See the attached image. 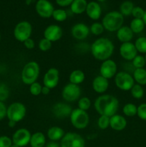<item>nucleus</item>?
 Returning a JSON list of instances; mask_svg holds the SVG:
<instances>
[{
	"label": "nucleus",
	"instance_id": "obj_46",
	"mask_svg": "<svg viewBox=\"0 0 146 147\" xmlns=\"http://www.w3.org/2000/svg\"><path fill=\"white\" fill-rule=\"evenodd\" d=\"M74 0H56V3L58 4L60 7H67L69 5H71L72 1Z\"/></svg>",
	"mask_w": 146,
	"mask_h": 147
},
{
	"label": "nucleus",
	"instance_id": "obj_51",
	"mask_svg": "<svg viewBox=\"0 0 146 147\" xmlns=\"http://www.w3.org/2000/svg\"><path fill=\"white\" fill-rule=\"evenodd\" d=\"M31 1H32V0H26V4H27V5H29L31 3Z\"/></svg>",
	"mask_w": 146,
	"mask_h": 147
},
{
	"label": "nucleus",
	"instance_id": "obj_42",
	"mask_svg": "<svg viewBox=\"0 0 146 147\" xmlns=\"http://www.w3.org/2000/svg\"><path fill=\"white\" fill-rule=\"evenodd\" d=\"M145 14V10L140 7H135L133 8L132 14L135 19H143Z\"/></svg>",
	"mask_w": 146,
	"mask_h": 147
},
{
	"label": "nucleus",
	"instance_id": "obj_37",
	"mask_svg": "<svg viewBox=\"0 0 146 147\" xmlns=\"http://www.w3.org/2000/svg\"><path fill=\"white\" fill-rule=\"evenodd\" d=\"M9 88L4 83H0V101L4 102L9 96Z\"/></svg>",
	"mask_w": 146,
	"mask_h": 147
},
{
	"label": "nucleus",
	"instance_id": "obj_30",
	"mask_svg": "<svg viewBox=\"0 0 146 147\" xmlns=\"http://www.w3.org/2000/svg\"><path fill=\"white\" fill-rule=\"evenodd\" d=\"M137 106L133 103H126L123 108V113L125 116H128V117H133V116L137 115Z\"/></svg>",
	"mask_w": 146,
	"mask_h": 147
},
{
	"label": "nucleus",
	"instance_id": "obj_17",
	"mask_svg": "<svg viewBox=\"0 0 146 147\" xmlns=\"http://www.w3.org/2000/svg\"><path fill=\"white\" fill-rule=\"evenodd\" d=\"M120 54L125 60L132 61L137 55V51L134 43L128 42L122 43L120 47Z\"/></svg>",
	"mask_w": 146,
	"mask_h": 147
},
{
	"label": "nucleus",
	"instance_id": "obj_15",
	"mask_svg": "<svg viewBox=\"0 0 146 147\" xmlns=\"http://www.w3.org/2000/svg\"><path fill=\"white\" fill-rule=\"evenodd\" d=\"M73 109L71 106L67 103L58 102L53 105L52 108V113L57 119H63L70 117Z\"/></svg>",
	"mask_w": 146,
	"mask_h": 147
},
{
	"label": "nucleus",
	"instance_id": "obj_6",
	"mask_svg": "<svg viewBox=\"0 0 146 147\" xmlns=\"http://www.w3.org/2000/svg\"><path fill=\"white\" fill-rule=\"evenodd\" d=\"M27 113L26 106L20 102H14L9 106L7 110V117L9 121L19 122L24 119Z\"/></svg>",
	"mask_w": 146,
	"mask_h": 147
},
{
	"label": "nucleus",
	"instance_id": "obj_22",
	"mask_svg": "<svg viewBox=\"0 0 146 147\" xmlns=\"http://www.w3.org/2000/svg\"><path fill=\"white\" fill-rule=\"evenodd\" d=\"M133 36H134V33L128 26H123L116 32V37L117 40L122 43L131 42Z\"/></svg>",
	"mask_w": 146,
	"mask_h": 147
},
{
	"label": "nucleus",
	"instance_id": "obj_48",
	"mask_svg": "<svg viewBox=\"0 0 146 147\" xmlns=\"http://www.w3.org/2000/svg\"><path fill=\"white\" fill-rule=\"evenodd\" d=\"M50 90L51 89H50L49 88L46 87V86H42V94L44 95V96H46V95H48L49 93H50Z\"/></svg>",
	"mask_w": 146,
	"mask_h": 147
},
{
	"label": "nucleus",
	"instance_id": "obj_47",
	"mask_svg": "<svg viewBox=\"0 0 146 147\" xmlns=\"http://www.w3.org/2000/svg\"><path fill=\"white\" fill-rule=\"evenodd\" d=\"M44 147H60V144L59 143H57V142H52V141H50V142L46 144Z\"/></svg>",
	"mask_w": 146,
	"mask_h": 147
},
{
	"label": "nucleus",
	"instance_id": "obj_18",
	"mask_svg": "<svg viewBox=\"0 0 146 147\" xmlns=\"http://www.w3.org/2000/svg\"><path fill=\"white\" fill-rule=\"evenodd\" d=\"M90 27L84 23H77L71 29V34L75 40H83L90 34Z\"/></svg>",
	"mask_w": 146,
	"mask_h": 147
},
{
	"label": "nucleus",
	"instance_id": "obj_9",
	"mask_svg": "<svg viewBox=\"0 0 146 147\" xmlns=\"http://www.w3.org/2000/svg\"><path fill=\"white\" fill-rule=\"evenodd\" d=\"M60 147H85V141L79 134L68 132L61 139Z\"/></svg>",
	"mask_w": 146,
	"mask_h": 147
},
{
	"label": "nucleus",
	"instance_id": "obj_24",
	"mask_svg": "<svg viewBox=\"0 0 146 147\" xmlns=\"http://www.w3.org/2000/svg\"><path fill=\"white\" fill-rule=\"evenodd\" d=\"M29 144L31 147H44L46 145L45 135L42 132H35L31 134Z\"/></svg>",
	"mask_w": 146,
	"mask_h": 147
},
{
	"label": "nucleus",
	"instance_id": "obj_50",
	"mask_svg": "<svg viewBox=\"0 0 146 147\" xmlns=\"http://www.w3.org/2000/svg\"><path fill=\"white\" fill-rule=\"evenodd\" d=\"M142 20H143V22H144L145 23V25L146 26V10H145V14H144V16H143V19Z\"/></svg>",
	"mask_w": 146,
	"mask_h": 147
},
{
	"label": "nucleus",
	"instance_id": "obj_16",
	"mask_svg": "<svg viewBox=\"0 0 146 147\" xmlns=\"http://www.w3.org/2000/svg\"><path fill=\"white\" fill-rule=\"evenodd\" d=\"M63 35V30L60 26L57 24H50L46 27L44 31V37L50 40L52 42H54L62 38Z\"/></svg>",
	"mask_w": 146,
	"mask_h": 147
},
{
	"label": "nucleus",
	"instance_id": "obj_14",
	"mask_svg": "<svg viewBox=\"0 0 146 147\" xmlns=\"http://www.w3.org/2000/svg\"><path fill=\"white\" fill-rule=\"evenodd\" d=\"M60 72L55 67H51L44 74L43 78V84L50 89H53L59 83Z\"/></svg>",
	"mask_w": 146,
	"mask_h": 147
},
{
	"label": "nucleus",
	"instance_id": "obj_33",
	"mask_svg": "<svg viewBox=\"0 0 146 147\" xmlns=\"http://www.w3.org/2000/svg\"><path fill=\"white\" fill-rule=\"evenodd\" d=\"M52 17L57 22H64L67 18V13L62 9H57L54 10Z\"/></svg>",
	"mask_w": 146,
	"mask_h": 147
},
{
	"label": "nucleus",
	"instance_id": "obj_4",
	"mask_svg": "<svg viewBox=\"0 0 146 147\" xmlns=\"http://www.w3.org/2000/svg\"><path fill=\"white\" fill-rule=\"evenodd\" d=\"M40 68L38 63L35 61H30L23 67L21 70V81L27 86L37 82L40 76Z\"/></svg>",
	"mask_w": 146,
	"mask_h": 147
},
{
	"label": "nucleus",
	"instance_id": "obj_3",
	"mask_svg": "<svg viewBox=\"0 0 146 147\" xmlns=\"http://www.w3.org/2000/svg\"><path fill=\"white\" fill-rule=\"evenodd\" d=\"M123 22L124 16L117 11H111L106 14L102 21L104 30L110 32H117L120 27H123Z\"/></svg>",
	"mask_w": 146,
	"mask_h": 147
},
{
	"label": "nucleus",
	"instance_id": "obj_32",
	"mask_svg": "<svg viewBox=\"0 0 146 147\" xmlns=\"http://www.w3.org/2000/svg\"><path fill=\"white\" fill-rule=\"evenodd\" d=\"M137 53L146 54V37H139L134 43Z\"/></svg>",
	"mask_w": 146,
	"mask_h": 147
},
{
	"label": "nucleus",
	"instance_id": "obj_52",
	"mask_svg": "<svg viewBox=\"0 0 146 147\" xmlns=\"http://www.w3.org/2000/svg\"><path fill=\"white\" fill-rule=\"evenodd\" d=\"M10 147H20V146H17V145L14 144H12V145H11V146H10Z\"/></svg>",
	"mask_w": 146,
	"mask_h": 147
},
{
	"label": "nucleus",
	"instance_id": "obj_43",
	"mask_svg": "<svg viewBox=\"0 0 146 147\" xmlns=\"http://www.w3.org/2000/svg\"><path fill=\"white\" fill-rule=\"evenodd\" d=\"M12 140L7 136H0V147H10L12 145Z\"/></svg>",
	"mask_w": 146,
	"mask_h": 147
},
{
	"label": "nucleus",
	"instance_id": "obj_34",
	"mask_svg": "<svg viewBox=\"0 0 146 147\" xmlns=\"http://www.w3.org/2000/svg\"><path fill=\"white\" fill-rule=\"evenodd\" d=\"M132 65L135 69L137 68H144L145 66V60L144 56L137 55L133 60H132Z\"/></svg>",
	"mask_w": 146,
	"mask_h": 147
},
{
	"label": "nucleus",
	"instance_id": "obj_7",
	"mask_svg": "<svg viewBox=\"0 0 146 147\" xmlns=\"http://www.w3.org/2000/svg\"><path fill=\"white\" fill-rule=\"evenodd\" d=\"M115 83L117 88L125 91L130 90L133 86L135 84L133 76L125 71L117 73L115 76Z\"/></svg>",
	"mask_w": 146,
	"mask_h": 147
},
{
	"label": "nucleus",
	"instance_id": "obj_29",
	"mask_svg": "<svg viewBox=\"0 0 146 147\" xmlns=\"http://www.w3.org/2000/svg\"><path fill=\"white\" fill-rule=\"evenodd\" d=\"M134 7V4L131 1H125L120 5V12L124 17H127V16L131 15Z\"/></svg>",
	"mask_w": 146,
	"mask_h": 147
},
{
	"label": "nucleus",
	"instance_id": "obj_54",
	"mask_svg": "<svg viewBox=\"0 0 146 147\" xmlns=\"http://www.w3.org/2000/svg\"><path fill=\"white\" fill-rule=\"evenodd\" d=\"M144 57H145V65H146V54H145V55Z\"/></svg>",
	"mask_w": 146,
	"mask_h": 147
},
{
	"label": "nucleus",
	"instance_id": "obj_26",
	"mask_svg": "<svg viewBox=\"0 0 146 147\" xmlns=\"http://www.w3.org/2000/svg\"><path fill=\"white\" fill-rule=\"evenodd\" d=\"M70 83L75 85H80L85 80L84 73L81 70H74L70 73L69 77Z\"/></svg>",
	"mask_w": 146,
	"mask_h": 147
},
{
	"label": "nucleus",
	"instance_id": "obj_19",
	"mask_svg": "<svg viewBox=\"0 0 146 147\" xmlns=\"http://www.w3.org/2000/svg\"><path fill=\"white\" fill-rule=\"evenodd\" d=\"M127 124V120L124 116L119 114H115L110 117V127L116 131L124 130Z\"/></svg>",
	"mask_w": 146,
	"mask_h": 147
},
{
	"label": "nucleus",
	"instance_id": "obj_49",
	"mask_svg": "<svg viewBox=\"0 0 146 147\" xmlns=\"http://www.w3.org/2000/svg\"><path fill=\"white\" fill-rule=\"evenodd\" d=\"M16 123H17L14 121H9V122H8V125L10 128L14 127V126L16 125Z\"/></svg>",
	"mask_w": 146,
	"mask_h": 147
},
{
	"label": "nucleus",
	"instance_id": "obj_41",
	"mask_svg": "<svg viewBox=\"0 0 146 147\" xmlns=\"http://www.w3.org/2000/svg\"><path fill=\"white\" fill-rule=\"evenodd\" d=\"M137 116L141 120L146 121V103H142L137 106Z\"/></svg>",
	"mask_w": 146,
	"mask_h": 147
},
{
	"label": "nucleus",
	"instance_id": "obj_31",
	"mask_svg": "<svg viewBox=\"0 0 146 147\" xmlns=\"http://www.w3.org/2000/svg\"><path fill=\"white\" fill-rule=\"evenodd\" d=\"M130 93L134 98L141 99L144 96L145 91L143 86L136 83L130 89Z\"/></svg>",
	"mask_w": 146,
	"mask_h": 147
},
{
	"label": "nucleus",
	"instance_id": "obj_8",
	"mask_svg": "<svg viewBox=\"0 0 146 147\" xmlns=\"http://www.w3.org/2000/svg\"><path fill=\"white\" fill-rule=\"evenodd\" d=\"M32 32V26L27 21H21L17 23L14 29V38L19 42H24L31 37Z\"/></svg>",
	"mask_w": 146,
	"mask_h": 147
},
{
	"label": "nucleus",
	"instance_id": "obj_35",
	"mask_svg": "<svg viewBox=\"0 0 146 147\" xmlns=\"http://www.w3.org/2000/svg\"><path fill=\"white\" fill-rule=\"evenodd\" d=\"M90 32L92 34L96 36L100 35L102 33H103L104 29L103 27L102 24L100 22H94L92 24V25L90 27Z\"/></svg>",
	"mask_w": 146,
	"mask_h": 147
},
{
	"label": "nucleus",
	"instance_id": "obj_55",
	"mask_svg": "<svg viewBox=\"0 0 146 147\" xmlns=\"http://www.w3.org/2000/svg\"><path fill=\"white\" fill-rule=\"evenodd\" d=\"M0 40H1V34H0Z\"/></svg>",
	"mask_w": 146,
	"mask_h": 147
},
{
	"label": "nucleus",
	"instance_id": "obj_40",
	"mask_svg": "<svg viewBox=\"0 0 146 147\" xmlns=\"http://www.w3.org/2000/svg\"><path fill=\"white\" fill-rule=\"evenodd\" d=\"M42 85L40 83L35 82L29 86V92L32 96H37L42 93Z\"/></svg>",
	"mask_w": 146,
	"mask_h": 147
},
{
	"label": "nucleus",
	"instance_id": "obj_45",
	"mask_svg": "<svg viewBox=\"0 0 146 147\" xmlns=\"http://www.w3.org/2000/svg\"><path fill=\"white\" fill-rule=\"evenodd\" d=\"M23 43H24V47L27 49H28V50H31V49L34 48V47H35V42H34V40L31 39V37L27 39V40H25Z\"/></svg>",
	"mask_w": 146,
	"mask_h": 147
},
{
	"label": "nucleus",
	"instance_id": "obj_10",
	"mask_svg": "<svg viewBox=\"0 0 146 147\" xmlns=\"http://www.w3.org/2000/svg\"><path fill=\"white\" fill-rule=\"evenodd\" d=\"M81 93V88L78 85L70 83L63 88L62 96L66 102H74L80 98Z\"/></svg>",
	"mask_w": 146,
	"mask_h": 147
},
{
	"label": "nucleus",
	"instance_id": "obj_25",
	"mask_svg": "<svg viewBox=\"0 0 146 147\" xmlns=\"http://www.w3.org/2000/svg\"><path fill=\"white\" fill-rule=\"evenodd\" d=\"M87 6L86 0H74L70 5V9L74 14H81L86 11Z\"/></svg>",
	"mask_w": 146,
	"mask_h": 147
},
{
	"label": "nucleus",
	"instance_id": "obj_13",
	"mask_svg": "<svg viewBox=\"0 0 146 147\" xmlns=\"http://www.w3.org/2000/svg\"><path fill=\"white\" fill-rule=\"evenodd\" d=\"M35 9L39 16L48 19L52 16L54 8L53 4L48 0H38L36 3Z\"/></svg>",
	"mask_w": 146,
	"mask_h": 147
},
{
	"label": "nucleus",
	"instance_id": "obj_20",
	"mask_svg": "<svg viewBox=\"0 0 146 147\" xmlns=\"http://www.w3.org/2000/svg\"><path fill=\"white\" fill-rule=\"evenodd\" d=\"M92 88L94 92L103 94L109 88V80L102 76H97L92 80Z\"/></svg>",
	"mask_w": 146,
	"mask_h": 147
},
{
	"label": "nucleus",
	"instance_id": "obj_12",
	"mask_svg": "<svg viewBox=\"0 0 146 147\" xmlns=\"http://www.w3.org/2000/svg\"><path fill=\"white\" fill-rule=\"evenodd\" d=\"M117 66L115 62L111 59H108L102 61L100 67V76L105 78L106 79L113 78L117 74Z\"/></svg>",
	"mask_w": 146,
	"mask_h": 147
},
{
	"label": "nucleus",
	"instance_id": "obj_5",
	"mask_svg": "<svg viewBox=\"0 0 146 147\" xmlns=\"http://www.w3.org/2000/svg\"><path fill=\"white\" fill-rule=\"evenodd\" d=\"M72 125L77 129H84L90 123V116L85 111L77 109H73L70 116Z\"/></svg>",
	"mask_w": 146,
	"mask_h": 147
},
{
	"label": "nucleus",
	"instance_id": "obj_44",
	"mask_svg": "<svg viewBox=\"0 0 146 147\" xmlns=\"http://www.w3.org/2000/svg\"><path fill=\"white\" fill-rule=\"evenodd\" d=\"M7 108L4 102L0 101V121L3 120L7 116Z\"/></svg>",
	"mask_w": 146,
	"mask_h": 147
},
{
	"label": "nucleus",
	"instance_id": "obj_1",
	"mask_svg": "<svg viewBox=\"0 0 146 147\" xmlns=\"http://www.w3.org/2000/svg\"><path fill=\"white\" fill-rule=\"evenodd\" d=\"M119 100L114 96L110 94H102L94 100V107L100 116L111 117L117 114L119 109Z\"/></svg>",
	"mask_w": 146,
	"mask_h": 147
},
{
	"label": "nucleus",
	"instance_id": "obj_27",
	"mask_svg": "<svg viewBox=\"0 0 146 147\" xmlns=\"http://www.w3.org/2000/svg\"><path fill=\"white\" fill-rule=\"evenodd\" d=\"M133 77L137 84L142 86L146 85V70L145 68L135 69L133 73Z\"/></svg>",
	"mask_w": 146,
	"mask_h": 147
},
{
	"label": "nucleus",
	"instance_id": "obj_39",
	"mask_svg": "<svg viewBox=\"0 0 146 147\" xmlns=\"http://www.w3.org/2000/svg\"><path fill=\"white\" fill-rule=\"evenodd\" d=\"M52 45V42L44 37L40 40L38 44L39 49L42 52H47L50 50L51 49Z\"/></svg>",
	"mask_w": 146,
	"mask_h": 147
},
{
	"label": "nucleus",
	"instance_id": "obj_23",
	"mask_svg": "<svg viewBox=\"0 0 146 147\" xmlns=\"http://www.w3.org/2000/svg\"><path fill=\"white\" fill-rule=\"evenodd\" d=\"M64 131L59 126H52L50 127L47 131V137L50 141L52 142H58L61 141L63 136H64Z\"/></svg>",
	"mask_w": 146,
	"mask_h": 147
},
{
	"label": "nucleus",
	"instance_id": "obj_11",
	"mask_svg": "<svg viewBox=\"0 0 146 147\" xmlns=\"http://www.w3.org/2000/svg\"><path fill=\"white\" fill-rule=\"evenodd\" d=\"M31 134L29 131L24 128L19 129L12 135L13 144L20 147H24L29 144Z\"/></svg>",
	"mask_w": 146,
	"mask_h": 147
},
{
	"label": "nucleus",
	"instance_id": "obj_36",
	"mask_svg": "<svg viewBox=\"0 0 146 147\" xmlns=\"http://www.w3.org/2000/svg\"><path fill=\"white\" fill-rule=\"evenodd\" d=\"M78 108L83 111H88L91 106V100L88 97H82L78 100Z\"/></svg>",
	"mask_w": 146,
	"mask_h": 147
},
{
	"label": "nucleus",
	"instance_id": "obj_21",
	"mask_svg": "<svg viewBox=\"0 0 146 147\" xmlns=\"http://www.w3.org/2000/svg\"><path fill=\"white\" fill-rule=\"evenodd\" d=\"M87 15L92 20H97L100 18L102 14V8L99 3L96 1H90L87 3L86 8Z\"/></svg>",
	"mask_w": 146,
	"mask_h": 147
},
{
	"label": "nucleus",
	"instance_id": "obj_28",
	"mask_svg": "<svg viewBox=\"0 0 146 147\" xmlns=\"http://www.w3.org/2000/svg\"><path fill=\"white\" fill-rule=\"evenodd\" d=\"M145 23L142 19H133L130 24V28L134 34L142 32L145 28Z\"/></svg>",
	"mask_w": 146,
	"mask_h": 147
},
{
	"label": "nucleus",
	"instance_id": "obj_53",
	"mask_svg": "<svg viewBox=\"0 0 146 147\" xmlns=\"http://www.w3.org/2000/svg\"><path fill=\"white\" fill-rule=\"evenodd\" d=\"M97 1H100V2H102V1H106V0H97Z\"/></svg>",
	"mask_w": 146,
	"mask_h": 147
},
{
	"label": "nucleus",
	"instance_id": "obj_2",
	"mask_svg": "<svg viewBox=\"0 0 146 147\" xmlns=\"http://www.w3.org/2000/svg\"><path fill=\"white\" fill-rule=\"evenodd\" d=\"M115 45L113 42L106 37L97 39L90 45V52L96 60L104 61L110 59L114 53Z\"/></svg>",
	"mask_w": 146,
	"mask_h": 147
},
{
	"label": "nucleus",
	"instance_id": "obj_38",
	"mask_svg": "<svg viewBox=\"0 0 146 147\" xmlns=\"http://www.w3.org/2000/svg\"><path fill=\"white\" fill-rule=\"evenodd\" d=\"M97 126L102 130H105L110 127V117L107 116H100L97 120Z\"/></svg>",
	"mask_w": 146,
	"mask_h": 147
}]
</instances>
